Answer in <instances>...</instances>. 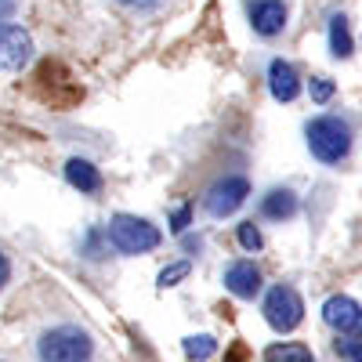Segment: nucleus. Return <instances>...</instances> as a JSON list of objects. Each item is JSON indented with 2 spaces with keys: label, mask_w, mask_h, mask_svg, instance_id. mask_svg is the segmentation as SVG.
I'll return each mask as SVG.
<instances>
[{
  "label": "nucleus",
  "mask_w": 362,
  "mask_h": 362,
  "mask_svg": "<svg viewBox=\"0 0 362 362\" xmlns=\"http://www.w3.org/2000/svg\"><path fill=\"white\" fill-rule=\"evenodd\" d=\"M305 141H308V153L326 163V167H337L351 156V145H355V131L344 116L337 112H326V116H315L312 124L305 127Z\"/></svg>",
  "instance_id": "obj_1"
},
{
  "label": "nucleus",
  "mask_w": 362,
  "mask_h": 362,
  "mask_svg": "<svg viewBox=\"0 0 362 362\" xmlns=\"http://www.w3.org/2000/svg\"><path fill=\"white\" fill-rule=\"evenodd\" d=\"M95 341L83 326H51L37 337V362H90Z\"/></svg>",
  "instance_id": "obj_2"
},
{
  "label": "nucleus",
  "mask_w": 362,
  "mask_h": 362,
  "mask_svg": "<svg viewBox=\"0 0 362 362\" xmlns=\"http://www.w3.org/2000/svg\"><path fill=\"white\" fill-rule=\"evenodd\" d=\"M105 239L116 254H127V257H138V254H148L163 243V235L153 221L145 218H134V214H116L105 228Z\"/></svg>",
  "instance_id": "obj_3"
},
{
  "label": "nucleus",
  "mask_w": 362,
  "mask_h": 362,
  "mask_svg": "<svg viewBox=\"0 0 362 362\" xmlns=\"http://www.w3.org/2000/svg\"><path fill=\"white\" fill-rule=\"evenodd\" d=\"M261 312H264V322L276 329V334H293V329L305 322V300H300V293L293 286L279 283L264 293Z\"/></svg>",
  "instance_id": "obj_4"
},
{
  "label": "nucleus",
  "mask_w": 362,
  "mask_h": 362,
  "mask_svg": "<svg viewBox=\"0 0 362 362\" xmlns=\"http://www.w3.org/2000/svg\"><path fill=\"white\" fill-rule=\"evenodd\" d=\"M250 199V181L243 174H225L203 192V210L210 218H232Z\"/></svg>",
  "instance_id": "obj_5"
},
{
  "label": "nucleus",
  "mask_w": 362,
  "mask_h": 362,
  "mask_svg": "<svg viewBox=\"0 0 362 362\" xmlns=\"http://www.w3.org/2000/svg\"><path fill=\"white\" fill-rule=\"evenodd\" d=\"M322 322L334 329L337 337H362V308L348 293H334L322 305Z\"/></svg>",
  "instance_id": "obj_6"
},
{
  "label": "nucleus",
  "mask_w": 362,
  "mask_h": 362,
  "mask_svg": "<svg viewBox=\"0 0 362 362\" xmlns=\"http://www.w3.org/2000/svg\"><path fill=\"white\" fill-rule=\"evenodd\" d=\"M247 18H250V29L257 37L272 40L286 29L290 8H286V0H247Z\"/></svg>",
  "instance_id": "obj_7"
},
{
  "label": "nucleus",
  "mask_w": 362,
  "mask_h": 362,
  "mask_svg": "<svg viewBox=\"0 0 362 362\" xmlns=\"http://www.w3.org/2000/svg\"><path fill=\"white\" fill-rule=\"evenodd\" d=\"M33 58V37L15 22H0V69H25Z\"/></svg>",
  "instance_id": "obj_8"
},
{
  "label": "nucleus",
  "mask_w": 362,
  "mask_h": 362,
  "mask_svg": "<svg viewBox=\"0 0 362 362\" xmlns=\"http://www.w3.org/2000/svg\"><path fill=\"white\" fill-rule=\"evenodd\" d=\"M225 290L239 300H254L261 293V268L254 261H232L225 268Z\"/></svg>",
  "instance_id": "obj_9"
},
{
  "label": "nucleus",
  "mask_w": 362,
  "mask_h": 362,
  "mask_svg": "<svg viewBox=\"0 0 362 362\" xmlns=\"http://www.w3.org/2000/svg\"><path fill=\"white\" fill-rule=\"evenodd\" d=\"M268 90L276 102H293L300 95V76L286 58H272L268 62Z\"/></svg>",
  "instance_id": "obj_10"
},
{
  "label": "nucleus",
  "mask_w": 362,
  "mask_h": 362,
  "mask_svg": "<svg viewBox=\"0 0 362 362\" xmlns=\"http://www.w3.org/2000/svg\"><path fill=\"white\" fill-rule=\"evenodd\" d=\"M66 181L73 189H80V192H98L102 189V170L90 163V160H69L66 163Z\"/></svg>",
  "instance_id": "obj_11"
},
{
  "label": "nucleus",
  "mask_w": 362,
  "mask_h": 362,
  "mask_svg": "<svg viewBox=\"0 0 362 362\" xmlns=\"http://www.w3.org/2000/svg\"><path fill=\"white\" fill-rule=\"evenodd\" d=\"M261 214L268 221H290L297 214V196L290 189H272L264 199H261Z\"/></svg>",
  "instance_id": "obj_12"
},
{
  "label": "nucleus",
  "mask_w": 362,
  "mask_h": 362,
  "mask_svg": "<svg viewBox=\"0 0 362 362\" xmlns=\"http://www.w3.org/2000/svg\"><path fill=\"white\" fill-rule=\"evenodd\" d=\"M326 33H329V54H334V58H351V51H355V40H351V25H348V15H341V11H334V15H329Z\"/></svg>",
  "instance_id": "obj_13"
},
{
  "label": "nucleus",
  "mask_w": 362,
  "mask_h": 362,
  "mask_svg": "<svg viewBox=\"0 0 362 362\" xmlns=\"http://www.w3.org/2000/svg\"><path fill=\"white\" fill-rule=\"evenodd\" d=\"M268 362H315L308 344H297V341H283V344H272L264 351Z\"/></svg>",
  "instance_id": "obj_14"
},
{
  "label": "nucleus",
  "mask_w": 362,
  "mask_h": 362,
  "mask_svg": "<svg viewBox=\"0 0 362 362\" xmlns=\"http://www.w3.org/2000/svg\"><path fill=\"white\" fill-rule=\"evenodd\" d=\"M185 355L196 358V362H206V358H214L218 355V341L210 337V334H196V337H185Z\"/></svg>",
  "instance_id": "obj_15"
},
{
  "label": "nucleus",
  "mask_w": 362,
  "mask_h": 362,
  "mask_svg": "<svg viewBox=\"0 0 362 362\" xmlns=\"http://www.w3.org/2000/svg\"><path fill=\"white\" fill-rule=\"evenodd\" d=\"M235 239H239V247H243L247 254H257L264 247V239H261V228L254 221H239L235 225Z\"/></svg>",
  "instance_id": "obj_16"
},
{
  "label": "nucleus",
  "mask_w": 362,
  "mask_h": 362,
  "mask_svg": "<svg viewBox=\"0 0 362 362\" xmlns=\"http://www.w3.org/2000/svg\"><path fill=\"white\" fill-rule=\"evenodd\" d=\"M334 95H337V83L329 80V76H312V80H308V98H312L315 105H326Z\"/></svg>",
  "instance_id": "obj_17"
},
{
  "label": "nucleus",
  "mask_w": 362,
  "mask_h": 362,
  "mask_svg": "<svg viewBox=\"0 0 362 362\" xmlns=\"http://www.w3.org/2000/svg\"><path fill=\"white\" fill-rule=\"evenodd\" d=\"M189 272H192V264L189 261H177V264H167L163 272H160V290H167V286H177V279H185L189 276Z\"/></svg>",
  "instance_id": "obj_18"
},
{
  "label": "nucleus",
  "mask_w": 362,
  "mask_h": 362,
  "mask_svg": "<svg viewBox=\"0 0 362 362\" xmlns=\"http://www.w3.org/2000/svg\"><path fill=\"white\" fill-rule=\"evenodd\" d=\"M337 355L344 362H362V337L358 341H337Z\"/></svg>",
  "instance_id": "obj_19"
},
{
  "label": "nucleus",
  "mask_w": 362,
  "mask_h": 362,
  "mask_svg": "<svg viewBox=\"0 0 362 362\" xmlns=\"http://www.w3.org/2000/svg\"><path fill=\"white\" fill-rule=\"evenodd\" d=\"M189 221H192V206L185 203V206H177V210H174V218H170V232H174V235H181V232L189 228Z\"/></svg>",
  "instance_id": "obj_20"
},
{
  "label": "nucleus",
  "mask_w": 362,
  "mask_h": 362,
  "mask_svg": "<svg viewBox=\"0 0 362 362\" xmlns=\"http://www.w3.org/2000/svg\"><path fill=\"white\" fill-rule=\"evenodd\" d=\"M116 4H119V8H127V11H141V15H145V11L163 8L167 0H116Z\"/></svg>",
  "instance_id": "obj_21"
},
{
  "label": "nucleus",
  "mask_w": 362,
  "mask_h": 362,
  "mask_svg": "<svg viewBox=\"0 0 362 362\" xmlns=\"http://www.w3.org/2000/svg\"><path fill=\"white\" fill-rule=\"evenodd\" d=\"M18 11V0H0V22H8Z\"/></svg>",
  "instance_id": "obj_22"
},
{
  "label": "nucleus",
  "mask_w": 362,
  "mask_h": 362,
  "mask_svg": "<svg viewBox=\"0 0 362 362\" xmlns=\"http://www.w3.org/2000/svg\"><path fill=\"white\" fill-rule=\"evenodd\" d=\"M8 279H11V261H8L4 254H0V290L8 286Z\"/></svg>",
  "instance_id": "obj_23"
}]
</instances>
